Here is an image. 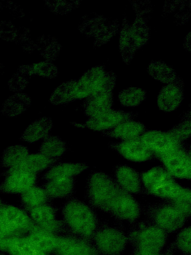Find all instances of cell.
Returning a JSON list of instances; mask_svg holds the SVG:
<instances>
[{
  "instance_id": "1",
  "label": "cell",
  "mask_w": 191,
  "mask_h": 255,
  "mask_svg": "<svg viewBox=\"0 0 191 255\" xmlns=\"http://www.w3.org/2000/svg\"><path fill=\"white\" fill-rule=\"evenodd\" d=\"M64 221L76 236L92 239L97 229V218L93 208L74 197H70L62 210Z\"/></svg>"
},
{
  "instance_id": "2",
  "label": "cell",
  "mask_w": 191,
  "mask_h": 255,
  "mask_svg": "<svg viewBox=\"0 0 191 255\" xmlns=\"http://www.w3.org/2000/svg\"><path fill=\"white\" fill-rule=\"evenodd\" d=\"M121 190L115 180L109 175L95 171L88 179L86 196L91 206L107 213L112 201Z\"/></svg>"
},
{
  "instance_id": "3",
  "label": "cell",
  "mask_w": 191,
  "mask_h": 255,
  "mask_svg": "<svg viewBox=\"0 0 191 255\" xmlns=\"http://www.w3.org/2000/svg\"><path fill=\"white\" fill-rule=\"evenodd\" d=\"M168 235L149 222L136 227L128 238L135 251L160 255L167 243Z\"/></svg>"
},
{
  "instance_id": "4",
  "label": "cell",
  "mask_w": 191,
  "mask_h": 255,
  "mask_svg": "<svg viewBox=\"0 0 191 255\" xmlns=\"http://www.w3.org/2000/svg\"><path fill=\"white\" fill-rule=\"evenodd\" d=\"M150 222L167 234L178 232L184 227L188 218L168 200L147 206Z\"/></svg>"
},
{
  "instance_id": "5",
  "label": "cell",
  "mask_w": 191,
  "mask_h": 255,
  "mask_svg": "<svg viewBox=\"0 0 191 255\" xmlns=\"http://www.w3.org/2000/svg\"><path fill=\"white\" fill-rule=\"evenodd\" d=\"M115 82V76L111 72L101 66L92 68L76 81L75 100L88 97L100 91H112Z\"/></svg>"
},
{
  "instance_id": "6",
  "label": "cell",
  "mask_w": 191,
  "mask_h": 255,
  "mask_svg": "<svg viewBox=\"0 0 191 255\" xmlns=\"http://www.w3.org/2000/svg\"><path fill=\"white\" fill-rule=\"evenodd\" d=\"M149 32L145 21L141 17L122 28L119 39V48L124 60L129 61L134 53L147 42L149 36Z\"/></svg>"
},
{
  "instance_id": "7",
  "label": "cell",
  "mask_w": 191,
  "mask_h": 255,
  "mask_svg": "<svg viewBox=\"0 0 191 255\" xmlns=\"http://www.w3.org/2000/svg\"><path fill=\"white\" fill-rule=\"evenodd\" d=\"M92 239L93 245L101 255H121L129 243L123 232L109 226L97 228Z\"/></svg>"
},
{
  "instance_id": "8",
  "label": "cell",
  "mask_w": 191,
  "mask_h": 255,
  "mask_svg": "<svg viewBox=\"0 0 191 255\" xmlns=\"http://www.w3.org/2000/svg\"><path fill=\"white\" fill-rule=\"evenodd\" d=\"M173 177L190 180L191 178V150L183 145L157 158Z\"/></svg>"
},
{
  "instance_id": "9",
  "label": "cell",
  "mask_w": 191,
  "mask_h": 255,
  "mask_svg": "<svg viewBox=\"0 0 191 255\" xmlns=\"http://www.w3.org/2000/svg\"><path fill=\"white\" fill-rule=\"evenodd\" d=\"M107 213L118 220L132 223L140 217L141 208L131 194L121 189L112 201Z\"/></svg>"
},
{
  "instance_id": "10",
  "label": "cell",
  "mask_w": 191,
  "mask_h": 255,
  "mask_svg": "<svg viewBox=\"0 0 191 255\" xmlns=\"http://www.w3.org/2000/svg\"><path fill=\"white\" fill-rule=\"evenodd\" d=\"M142 141L154 154L156 158L184 145L168 131H145L140 137Z\"/></svg>"
},
{
  "instance_id": "11",
  "label": "cell",
  "mask_w": 191,
  "mask_h": 255,
  "mask_svg": "<svg viewBox=\"0 0 191 255\" xmlns=\"http://www.w3.org/2000/svg\"><path fill=\"white\" fill-rule=\"evenodd\" d=\"M111 149L124 158L134 162H143L155 159L154 154L142 141L140 137L108 144Z\"/></svg>"
},
{
  "instance_id": "12",
  "label": "cell",
  "mask_w": 191,
  "mask_h": 255,
  "mask_svg": "<svg viewBox=\"0 0 191 255\" xmlns=\"http://www.w3.org/2000/svg\"><path fill=\"white\" fill-rule=\"evenodd\" d=\"M135 116V115L131 112L110 109L99 115L89 118L82 126L95 131H105L122 122L132 120Z\"/></svg>"
},
{
  "instance_id": "13",
  "label": "cell",
  "mask_w": 191,
  "mask_h": 255,
  "mask_svg": "<svg viewBox=\"0 0 191 255\" xmlns=\"http://www.w3.org/2000/svg\"><path fill=\"white\" fill-rule=\"evenodd\" d=\"M27 210L36 226L54 234L62 230V224L56 218V209L53 206L46 203Z\"/></svg>"
},
{
  "instance_id": "14",
  "label": "cell",
  "mask_w": 191,
  "mask_h": 255,
  "mask_svg": "<svg viewBox=\"0 0 191 255\" xmlns=\"http://www.w3.org/2000/svg\"><path fill=\"white\" fill-rule=\"evenodd\" d=\"M0 220L21 234L28 233L35 226L25 211L13 205L0 206Z\"/></svg>"
},
{
  "instance_id": "15",
  "label": "cell",
  "mask_w": 191,
  "mask_h": 255,
  "mask_svg": "<svg viewBox=\"0 0 191 255\" xmlns=\"http://www.w3.org/2000/svg\"><path fill=\"white\" fill-rule=\"evenodd\" d=\"M56 255H99L89 240L77 236H59Z\"/></svg>"
},
{
  "instance_id": "16",
  "label": "cell",
  "mask_w": 191,
  "mask_h": 255,
  "mask_svg": "<svg viewBox=\"0 0 191 255\" xmlns=\"http://www.w3.org/2000/svg\"><path fill=\"white\" fill-rule=\"evenodd\" d=\"M5 176L0 184V193L21 194L36 183L38 175L36 173L15 172L1 174Z\"/></svg>"
},
{
  "instance_id": "17",
  "label": "cell",
  "mask_w": 191,
  "mask_h": 255,
  "mask_svg": "<svg viewBox=\"0 0 191 255\" xmlns=\"http://www.w3.org/2000/svg\"><path fill=\"white\" fill-rule=\"evenodd\" d=\"M183 99V85L177 78L162 89L158 96L157 105L161 110L170 112L179 107Z\"/></svg>"
},
{
  "instance_id": "18",
  "label": "cell",
  "mask_w": 191,
  "mask_h": 255,
  "mask_svg": "<svg viewBox=\"0 0 191 255\" xmlns=\"http://www.w3.org/2000/svg\"><path fill=\"white\" fill-rule=\"evenodd\" d=\"M115 181L119 187L130 194L143 191L141 176L134 169L126 165H118L114 170Z\"/></svg>"
},
{
  "instance_id": "19",
  "label": "cell",
  "mask_w": 191,
  "mask_h": 255,
  "mask_svg": "<svg viewBox=\"0 0 191 255\" xmlns=\"http://www.w3.org/2000/svg\"><path fill=\"white\" fill-rule=\"evenodd\" d=\"M60 160V158H49L39 153L28 154L19 164L8 168L1 174L15 172L37 174L44 169L53 166Z\"/></svg>"
},
{
  "instance_id": "20",
  "label": "cell",
  "mask_w": 191,
  "mask_h": 255,
  "mask_svg": "<svg viewBox=\"0 0 191 255\" xmlns=\"http://www.w3.org/2000/svg\"><path fill=\"white\" fill-rule=\"evenodd\" d=\"M0 251L9 255H47L37 249L26 236L0 240Z\"/></svg>"
},
{
  "instance_id": "21",
  "label": "cell",
  "mask_w": 191,
  "mask_h": 255,
  "mask_svg": "<svg viewBox=\"0 0 191 255\" xmlns=\"http://www.w3.org/2000/svg\"><path fill=\"white\" fill-rule=\"evenodd\" d=\"M113 103L111 91H100L95 93L85 101L83 108L89 118L99 115L110 109Z\"/></svg>"
},
{
  "instance_id": "22",
  "label": "cell",
  "mask_w": 191,
  "mask_h": 255,
  "mask_svg": "<svg viewBox=\"0 0 191 255\" xmlns=\"http://www.w3.org/2000/svg\"><path fill=\"white\" fill-rule=\"evenodd\" d=\"M146 131L145 126L132 120L122 122L115 127L102 131L103 136L122 140H128L140 137Z\"/></svg>"
},
{
  "instance_id": "23",
  "label": "cell",
  "mask_w": 191,
  "mask_h": 255,
  "mask_svg": "<svg viewBox=\"0 0 191 255\" xmlns=\"http://www.w3.org/2000/svg\"><path fill=\"white\" fill-rule=\"evenodd\" d=\"M26 237L40 251L48 254L56 250L59 236L44 230L36 225L28 233Z\"/></svg>"
},
{
  "instance_id": "24",
  "label": "cell",
  "mask_w": 191,
  "mask_h": 255,
  "mask_svg": "<svg viewBox=\"0 0 191 255\" xmlns=\"http://www.w3.org/2000/svg\"><path fill=\"white\" fill-rule=\"evenodd\" d=\"M76 180L74 177L48 180L43 185L51 199L70 198L74 192Z\"/></svg>"
},
{
  "instance_id": "25",
  "label": "cell",
  "mask_w": 191,
  "mask_h": 255,
  "mask_svg": "<svg viewBox=\"0 0 191 255\" xmlns=\"http://www.w3.org/2000/svg\"><path fill=\"white\" fill-rule=\"evenodd\" d=\"M89 168L85 163L65 162L58 164L44 174L42 179L50 180L56 179L73 177Z\"/></svg>"
},
{
  "instance_id": "26",
  "label": "cell",
  "mask_w": 191,
  "mask_h": 255,
  "mask_svg": "<svg viewBox=\"0 0 191 255\" xmlns=\"http://www.w3.org/2000/svg\"><path fill=\"white\" fill-rule=\"evenodd\" d=\"M53 127L51 118L43 117L30 124L25 129L20 139L32 143L49 135Z\"/></svg>"
},
{
  "instance_id": "27",
  "label": "cell",
  "mask_w": 191,
  "mask_h": 255,
  "mask_svg": "<svg viewBox=\"0 0 191 255\" xmlns=\"http://www.w3.org/2000/svg\"><path fill=\"white\" fill-rule=\"evenodd\" d=\"M140 176L145 193L166 181L174 179V177L163 166H157L143 172Z\"/></svg>"
},
{
  "instance_id": "28",
  "label": "cell",
  "mask_w": 191,
  "mask_h": 255,
  "mask_svg": "<svg viewBox=\"0 0 191 255\" xmlns=\"http://www.w3.org/2000/svg\"><path fill=\"white\" fill-rule=\"evenodd\" d=\"M20 198L26 210L46 204L51 200L43 187L35 185L20 194Z\"/></svg>"
},
{
  "instance_id": "29",
  "label": "cell",
  "mask_w": 191,
  "mask_h": 255,
  "mask_svg": "<svg viewBox=\"0 0 191 255\" xmlns=\"http://www.w3.org/2000/svg\"><path fill=\"white\" fill-rule=\"evenodd\" d=\"M31 104L30 98L25 94H16L8 98L1 110L3 114L15 117L24 112Z\"/></svg>"
},
{
  "instance_id": "30",
  "label": "cell",
  "mask_w": 191,
  "mask_h": 255,
  "mask_svg": "<svg viewBox=\"0 0 191 255\" xmlns=\"http://www.w3.org/2000/svg\"><path fill=\"white\" fill-rule=\"evenodd\" d=\"M66 149V143L61 138L49 135L44 139L38 153L49 158H60Z\"/></svg>"
},
{
  "instance_id": "31",
  "label": "cell",
  "mask_w": 191,
  "mask_h": 255,
  "mask_svg": "<svg viewBox=\"0 0 191 255\" xmlns=\"http://www.w3.org/2000/svg\"><path fill=\"white\" fill-rule=\"evenodd\" d=\"M27 147L20 144L12 145L6 148L3 151L0 165L10 168L19 164L28 155Z\"/></svg>"
},
{
  "instance_id": "32",
  "label": "cell",
  "mask_w": 191,
  "mask_h": 255,
  "mask_svg": "<svg viewBox=\"0 0 191 255\" xmlns=\"http://www.w3.org/2000/svg\"><path fill=\"white\" fill-rule=\"evenodd\" d=\"M183 188L174 179L161 184L145 193L164 200H171L178 196Z\"/></svg>"
},
{
  "instance_id": "33",
  "label": "cell",
  "mask_w": 191,
  "mask_h": 255,
  "mask_svg": "<svg viewBox=\"0 0 191 255\" xmlns=\"http://www.w3.org/2000/svg\"><path fill=\"white\" fill-rule=\"evenodd\" d=\"M148 71L154 79L164 83H170L177 79L175 71L161 61H154L149 66Z\"/></svg>"
},
{
  "instance_id": "34",
  "label": "cell",
  "mask_w": 191,
  "mask_h": 255,
  "mask_svg": "<svg viewBox=\"0 0 191 255\" xmlns=\"http://www.w3.org/2000/svg\"><path fill=\"white\" fill-rule=\"evenodd\" d=\"M76 81H69L59 86L52 94L50 101L55 105L68 103L75 100Z\"/></svg>"
},
{
  "instance_id": "35",
  "label": "cell",
  "mask_w": 191,
  "mask_h": 255,
  "mask_svg": "<svg viewBox=\"0 0 191 255\" xmlns=\"http://www.w3.org/2000/svg\"><path fill=\"white\" fill-rule=\"evenodd\" d=\"M145 98L146 92L139 88H128L119 94L121 104L127 107H134L139 105Z\"/></svg>"
},
{
  "instance_id": "36",
  "label": "cell",
  "mask_w": 191,
  "mask_h": 255,
  "mask_svg": "<svg viewBox=\"0 0 191 255\" xmlns=\"http://www.w3.org/2000/svg\"><path fill=\"white\" fill-rule=\"evenodd\" d=\"M179 141L183 142L191 134V116L190 110L187 112L180 122L167 130Z\"/></svg>"
},
{
  "instance_id": "37",
  "label": "cell",
  "mask_w": 191,
  "mask_h": 255,
  "mask_svg": "<svg viewBox=\"0 0 191 255\" xmlns=\"http://www.w3.org/2000/svg\"><path fill=\"white\" fill-rule=\"evenodd\" d=\"M174 246L185 255L191 253V226L183 227L178 231L174 242Z\"/></svg>"
},
{
  "instance_id": "38",
  "label": "cell",
  "mask_w": 191,
  "mask_h": 255,
  "mask_svg": "<svg viewBox=\"0 0 191 255\" xmlns=\"http://www.w3.org/2000/svg\"><path fill=\"white\" fill-rule=\"evenodd\" d=\"M188 218L191 214V192L189 188L183 187L182 191L176 198L168 200Z\"/></svg>"
},
{
  "instance_id": "39",
  "label": "cell",
  "mask_w": 191,
  "mask_h": 255,
  "mask_svg": "<svg viewBox=\"0 0 191 255\" xmlns=\"http://www.w3.org/2000/svg\"><path fill=\"white\" fill-rule=\"evenodd\" d=\"M33 74L53 78L57 73V69L55 65L49 62H41L31 65Z\"/></svg>"
},
{
  "instance_id": "40",
  "label": "cell",
  "mask_w": 191,
  "mask_h": 255,
  "mask_svg": "<svg viewBox=\"0 0 191 255\" xmlns=\"http://www.w3.org/2000/svg\"><path fill=\"white\" fill-rule=\"evenodd\" d=\"M21 74H16L13 76L9 82L10 88L15 91H20L26 86L27 79Z\"/></svg>"
},
{
  "instance_id": "41",
  "label": "cell",
  "mask_w": 191,
  "mask_h": 255,
  "mask_svg": "<svg viewBox=\"0 0 191 255\" xmlns=\"http://www.w3.org/2000/svg\"><path fill=\"white\" fill-rule=\"evenodd\" d=\"M21 234L0 220V240L21 236Z\"/></svg>"
},
{
  "instance_id": "42",
  "label": "cell",
  "mask_w": 191,
  "mask_h": 255,
  "mask_svg": "<svg viewBox=\"0 0 191 255\" xmlns=\"http://www.w3.org/2000/svg\"><path fill=\"white\" fill-rule=\"evenodd\" d=\"M133 255H155V254L146 253V252L135 251V252Z\"/></svg>"
},
{
  "instance_id": "43",
  "label": "cell",
  "mask_w": 191,
  "mask_h": 255,
  "mask_svg": "<svg viewBox=\"0 0 191 255\" xmlns=\"http://www.w3.org/2000/svg\"><path fill=\"white\" fill-rule=\"evenodd\" d=\"M5 204L2 200L0 198V206Z\"/></svg>"
},
{
  "instance_id": "44",
  "label": "cell",
  "mask_w": 191,
  "mask_h": 255,
  "mask_svg": "<svg viewBox=\"0 0 191 255\" xmlns=\"http://www.w3.org/2000/svg\"><path fill=\"white\" fill-rule=\"evenodd\" d=\"M168 254H169V253L168 252V253H165V254L164 255H168Z\"/></svg>"
}]
</instances>
